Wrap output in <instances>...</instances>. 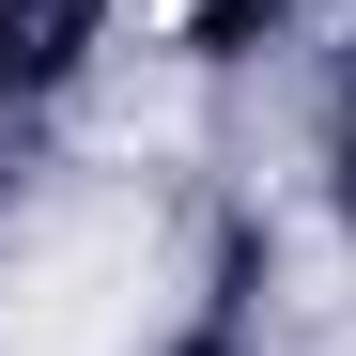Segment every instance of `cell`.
<instances>
[{"label": "cell", "mask_w": 356, "mask_h": 356, "mask_svg": "<svg viewBox=\"0 0 356 356\" xmlns=\"http://www.w3.org/2000/svg\"><path fill=\"white\" fill-rule=\"evenodd\" d=\"M108 16H124V31H170V16H186V0H108Z\"/></svg>", "instance_id": "1"}]
</instances>
